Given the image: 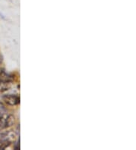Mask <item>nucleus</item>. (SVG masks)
Segmentation results:
<instances>
[{
    "instance_id": "1",
    "label": "nucleus",
    "mask_w": 136,
    "mask_h": 150,
    "mask_svg": "<svg viewBox=\"0 0 136 150\" xmlns=\"http://www.w3.org/2000/svg\"><path fill=\"white\" fill-rule=\"evenodd\" d=\"M15 124V117L7 112L0 117V128L6 129Z\"/></svg>"
},
{
    "instance_id": "2",
    "label": "nucleus",
    "mask_w": 136,
    "mask_h": 150,
    "mask_svg": "<svg viewBox=\"0 0 136 150\" xmlns=\"http://www.w3.org/2000/svg\"><path fill=\"white\" fill-rule=\"evenodd\" d=\"M2 99L5 103L8 105L14 106L20 104V97L18 95H14V94H8L2 96Z\"/></svg>"
},
{
    "instance_id": "3",
    "label": "nucleus",
    "mask_w": 136,
    "mask_h": 150,
    "mask_svg": "<svg viewBox=\"0 0 136 150\" xmlns=\"http://www.w3.org/2000/svg\"><path fill=\"white\" fill-rule=\"evenodd\" d=\"M6 112H7L6 107H5V105H3V103H2L0 102V117H2Z\"/></svg>"
}]
</instances>
